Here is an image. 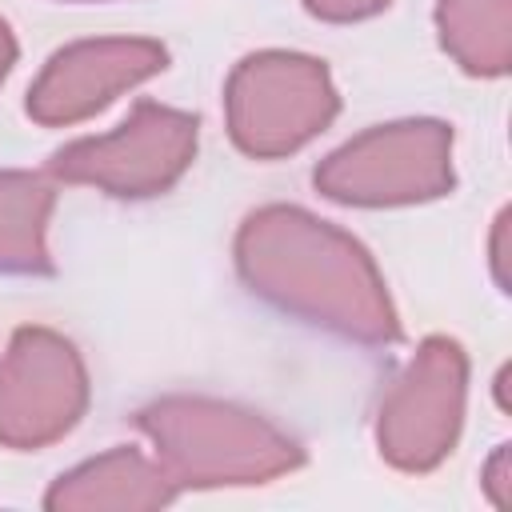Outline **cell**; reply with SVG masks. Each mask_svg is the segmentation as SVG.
I'll list each match as a JSON object with an SVG mask.
<instances>
[{
  "label": "cell",
  "instance_id": "6da1fadb",
  "mask_svg": "<svg viewBox=\"0 0 512 512\" xmlns=\"http://www.w3.org/2000/svg\"><path fill=\"white\" fill-rule=\"evenodd\" d=\"M232 256L244 288L276 312L364 348L400 340L396 304L368 248L308 208L264 204L248 212Z\"/></svg>",
  "mask_w": 512,
  "mask_h": 512
},
{
  "label": "cell",
  "instance_id": "7a4b0ae2",
  "mask_svg": "<svg viewBox=\"0 0 512 512\" xmlns=\"http://www.w3.org/2000/svg\"><path fill=\"white\" fill-rule=\"evenodd\" d=\"M136 428L176 488H252L304 464L300 440L280 424L212 396L152 400L136 412Z\"/></svg>",
  "mask_w": 512,
  "mask_h": 512
},
{
  "label": "cell",
  "instance_id": "3957f363",
  "mask_svg": "<svg viewBox=\"0 0 512 512\" xmlns=\"http://www.w3.org/2000/svg\"><path fill=\"white\" fill-rule=\"evenodd\" d=\"M340 96L324 60L304 52H252L244 56L224 84V116L232 144L252 160H280L316 140Z\"/></svg>",
  "mask_w": 512,
  "mask_h": 512
},
{
  "label": "cell",
  "instance_id": "277c9868",
  "mask_svg": "<svg viewBox=\"0 0 512 512\" xmlns=\"http://www.w3.org/2000/svg\"><path fill=\"white\" fill-rule=\"evenodd\" d=\"M312 184L320 196L352 208L428 204L452 192V128L444 120L376 124L328 152Z\"/></svg>",
  "mask_w": 512,
  "mask_h": 512
},
{
  "label": "cell",
  "instance_id": "5b68a950",
  "mask_svg": "<svg viewBox=\"0 0 512 512\" xmlns=\"http://www.w3.org/2000/svg\"><path fill=\"white\" fill-rule=\"evenodd\" d=\"M196 140L200 120L192 112L140 100L112 132L64 144L48 172L68 184H92L120 200H148L168 192L188 172Z\"/></svg>",
  "mask_w": 512,
  "mask_h": 512
},
{
  "label": "cell",
  "instance_id": "8992f818",
  "mask_svg": "<svg viewBox=\"0 0 512 512\" xmlns=\"http://www.w3.org/2000/svg\"><path fill=\"white\" fill-rule=\"evenodd\" d=\"M468 356L452 336H428L392 376L376 412V448L400 472H432L460 436Z\"/></svg>",
  "mask_w": 512,
  "mask_h": 512
},
{
  "label": "cell",
  "instance_id": "52a82bcc",
  "mask_svg": "<svg viewBox=\"0 0 512 512\" xmlns=\"http://www.w3.org/2000/svg\"><path fill=\"white\" fill-rule=\"evenodd\" d=\"M88 408V368L52 328H16L0 356V444L36 452L68 436Z\"/></svg>",
  "mask_w": 512,
  "mask_h": 512
},
{
  "label": "cell",
  "instance_id": "ba28073f",
  "mask_svg": "<svg viewBox=\"0 0 512 512\" xmlns=\"http://www.w3.org/2000/svg\"><path fill=\"white\" fill-rule=\"evenodd\" d=\"M168 68V48L144 36H100L76 40L48 56L40 76L28 88V116L44 128H68L100 108H108L120 92L160 76Z\"/></svg>",
  "mask_w": 512,
  "mask_h": 512
},
{
  "label": "cell",
  "instance_id": "9c48e42d",
  "mask_svg": "<svg viewBox=\"0 0 512 512\" xmlns=\"http://www.w3.org/2000/svg\"><path fill=\"white\" fill-rule=\"evenodd\" d=\"M176 492L180 488L168 480V472L156 460H148L136 448H112L64 472L48 488L44 504L56 512H104V508L144 512L172 504Z\"/></svg>",
  "mask_w": 512,
  "mask_h": 512
},
{
  "label": "cell",
  "instance_id": "30bf717a",
  "mask_svg": "<svg viewBox=\"0 0 512 512\" xmlns=\"http://www.w3.org/2000/svg\"><path fill=\"white\" fill-rule=\"evenodd\" d=\"M56 188L44 172H0V272L8 276H48V220Z\"/></svg>",
  "mask_w": 512,
  "mask_h": 512
},
{
  "label": "cell",
  "instance_id": "8fae6325",
  "mask_svg": "<svg viewBox=\"0 0 512 512\" xmlns=\"http://www.w3.org/2000/svg\"><path fill=\"white\" fill-rule=\"evenodd\" d=\"M444 52L468 76H504L512 64V0H436Z\"/></svg>",
  "mask_w": 512,
  "mask_h": 512
},
{
  "label": "cell",
  "instance_id": "7c38bea8",
  "mask_svg": "<svg viewBox=\"0 0 512 512\" xmlns=\"http://www.w3.org/2000/svg\"><path fill=\"white\" fill-rule=\"evenodd\" d=\"M392 0H304V8L316 16V20H328V24H352V20H368L376 12H384Z\"/></svg>",
  "mask_w": 512,
  "mask_h": 512
},
{
  "label": "cell",
  "instance_id": "4fadbf2b",
  "mask_svg": "<svg viewBox=\"0 0 512 512\" xmlns=\"http://www.w3.org/2000/svg\"><path fill=\"white\" fill-rule=\"evenodd\" d=\"M512 452H508V444H500L496 452H492V460H488V468H484V492H488V500L496 504V508H508V500H512V460H508Z\"/></svg>",
  "mask_w": 512,
  "mask_h": 512
},
{
  "label": "cell",
  "instance_id": "5bb4252c",
  "mask_svg": "<svg viewBox=\"0 0 512 512\" xmlns=\"http://www.w3.org/2000/svg\"><path fill=\"white\" fill-rule=\"evenodd\" d=\"M504 236H508V212H500V216H496L492 244H488V252H492V276H496L500 292H508V256H504Z\"/></svg>",
  "mask_w": 512,
  "mask_h": 512
},
{
  "label": "cell",
  "instance_id": "9a60e30c",
  "mask_svg": "<svg viewBox=\"0 0 512 512\" xmlns=\"http://www.w3.org/2000/svg\"><path fill=\"white\" fill-rule=\"evenodd\" d=\"M12 64H16V36H12V28L0 20V84H4V76L12 72Z\"/></svg>",
  "mask_w": 512,
  "mask_h": 512
}]
</instances>
